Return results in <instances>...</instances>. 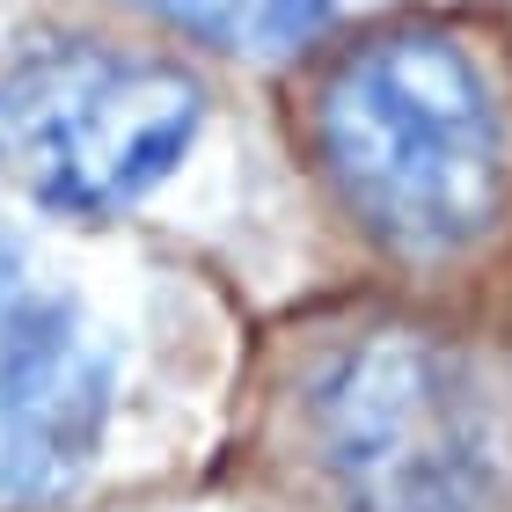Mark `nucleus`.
Returning a JSON list of instances; mask_svg holds the SVG:
<instances>
[{
    "instance_id": "1",
    "label": "nucleus",
    "mask_w": 512,
    "mask_h": 512,
    "mask_svg": "<svg viewBox=\"0 0 512 512\" xmlns=\"http://www.w3.org/2000/svg\"><path fill=\"white\" fill-rule=\"evenodd\" d=\"M315 147L337 198L403 256L491 235L505 205V110L454 30L403 22L344 52L315 88Z\"/></svg>"
},
{
    "instance_id": "4",
    "label": "nucleus",
    "mask_w": 512,
    "mask_h": 512,
    "mask_svg": "<svg viewBox=\"0 0 512 512\" xmlns=\"http://www.w3.org/2000/svg\"><path fill=\"white\" fill-rule=\"evenodd\" d=\"M110 352L81 300L0 227V505L66 491L110 425Z\"/></svg>"
},
{
    "instance_id": "3",
    "label": "nucleus",
    "mask_w": 512,
    "mask_h": 512,
    "mask_svg": "<svg viewBox=\"0 0 512 512\" xmlns=\"http://www.w3.org/2000/svg\"><path fill=\"white\" fill-rule=\"evenodd\" d=\"M308 439L344 512H483L491 417L439 344L374 330L308 388Z\"/></svg>"
},
{
    "instance_id": "2",
    "label": "nucleus",
    "mask_w": 512,
    "mask_h": 512,
    "mask_svg": "<svg viewBox=\"0 0 512 512\" xmlns=\"http://www.w3.org/2000/svg\"><path fill=\"white\" fill-rule=\"evenodd\" d=\"M205 88L161 52L44 37L0 74V176L66 213H118L191 154Z\"/></svg>"
},
{
    "instance_id": "5",
    "label": "nucleus",
    "mask_w": 512,
    "mask_h": 512,
    "mask_svg": "<svg viewBox=\"0 0 512 512\" xmlns=\"http://www.w3.org/2000/svg\"><path fill=\"white\" fill-rule=\"evenodd\" d=\"M139 8H154L161 22H176V30L220 44L235 59L293 52L330 22V0H139Z\"/></svg>"
}]
</instances>
